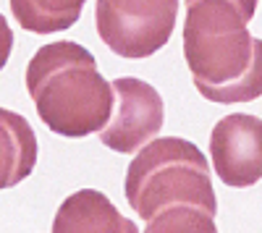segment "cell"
<instances>
[{"mask_svg":"<svg viewBox=\"0 0 262 233\" xmlns=\"http://www.w3.org/2000/svg\"><path fill=\"white\" fill-rule=\"evenodd\" d=\"M254 0H191L184 24V58L194 87L210 102L262 97V39L249 34Z\"/></svg>","mask_w":262,"mask_h":233,"instance_id":"cell-1","label":"cell"},{"mask_svg":"<svg viewBox=\"0 0 262 233\" xmlns=\"http://www.w3.org/2000/svg\"><path fill=\"white\" fill-rule=\"evenodd\" d=\"M27 89L42 123L69 139L105 131L116 110L113 84L102 79L95 55L71 39L50 42L32 55Z\"/></svg>","mask_w":262,"mask_h":233,"instance_id":"cell-2","label":"cell"},{"mask_svg":"<svg viewBox=\"0 0 262 233\" xmlns=\"http://www.w3.org/2000/svg\"><path fill=\"white\" fill-rule=\"evenodd\" d=\"M126 199L144 220L158 218L163 209L176 204L200 207L212 218L217 209L210 165L202 150L179 136L152 139L131 160L126 171Z\"/></svg>","mask_w":262,"mask_h":233,"instance_id":"cell-3","label":"cell"},{"mask_svg":"<svg viewBox=\"0 0 262 233\" xmlns=\"http://www.w3.org/2000/svg\"><path fill=\"white\" fill-rule=\"evenodd\" d=\"M176 13V0H97L95 24L116 55L149 58L170 39Z\"/></svg>","mask_w":262,"mask_h":233,"instance_id":"cell-4","label":"cell"},{"mask_svg":"<svg viewBox=\"0 0 262 233\" xmlns=\"http://www.w3.org/2000/svg\"><path fill=\"white\" fill-rule=\"evenodd\" d=\"M113 92H116L113 118L105 126V131H100L97 136L113 152L121 155L142 152L147 142L163 129V121H165L163 97L152 84L137 76L116 79Z\"/></svg>","mask_w":262,"mask_h":233,"instance_id":"cell-5","label":"cell"},{"mask_svg":"<svg viewBox=\"0 0 262 233\" xmlns=\"http://www.w3.org/2000/svg\"><path fill=\"white\" fill-rule=\"evenodd\" d=\"M210 155L226 186L247 189L262 181V118L249 113L221 118L210 134Z\"/></svg>","mask_w":262,"mask_h":233,"instance_id":"cell-6","label":"cell"},{"mask_svg":"<svg viewBox=\"0 0 262 233\" xmlns=\"http://www.w3.org/2000/svg\"><path fill=\"white\" fill-rule=\"evenodd\" d=\"M53 233H139V228L123 218L102 192L79 189L58 207Z\"/></svg>","mask_w":262,"mask_h":233,"instance_id":"cell-7","label":"cell"},{"mask_svg":"<svg viewBox=\"0 0 262 233\" xmlns=\"http://www.w3.org/2000/svg\"><path fill=\"white\" fill-rule=\"evenodd\" d=\"M0 118H3V186H13L32 173V165L37 160V142L32 126L21 115L0 110Z\"/></svg>","mask_w":262,"mask_h":233,"instance_id":"cell-8","label":"cell"},{"mask_svg":"<svg viewBox=\"0 0 262 233\" xmlns=\"http://www.w3.org/2000/svg\"><path fill=\"white\" fill-rule=\"evenodd\" d=\"M81 6H84L81 0H69V3H58V0H48V3L13 0L11 11L21 29L37 32V34H50V32L69 29L81 16Z\"/></svg>","mask_w":262,"mask_h":233,"instance_id":"cell-9","label":"cell"},{"mask_svg":"<svg viewBox=\"0 0 262 233\" xmlns=\"http://www.w3.org/2000/svg\"><path fill=\"white\" fill-rule=\"evenodd\" d=\"M142 233H217L210 213L191 204L168 207L158 218H152Z\"/></svg>","mask_w":262,"mask_h":233,"instance_id":"cell-10","label":"cell"}]
</instances>
